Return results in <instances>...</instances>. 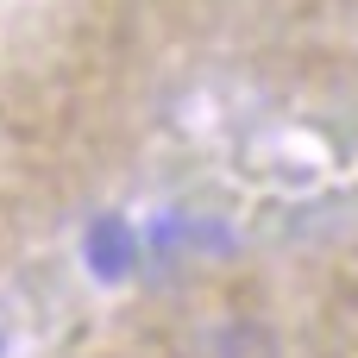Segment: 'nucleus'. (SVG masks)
<instances>
[{
    "mask_svg": "<svg viewBox=\"0 0 358 358\" xmlns=\"http://www.w3.org/2000/svg\"><path fill=\"white\" fill-rule=\"evenodd\" d=\"M82 252H88L94 277H126V271H132V258H138V239H132V227H126V220L101 214V220L88 227V239H82Z\"/></svg>",
    "mask_w": 358,
    "mask_h": 358,
    "instance_id": "1",
    "label": "nucleus"
}]
</instances>
